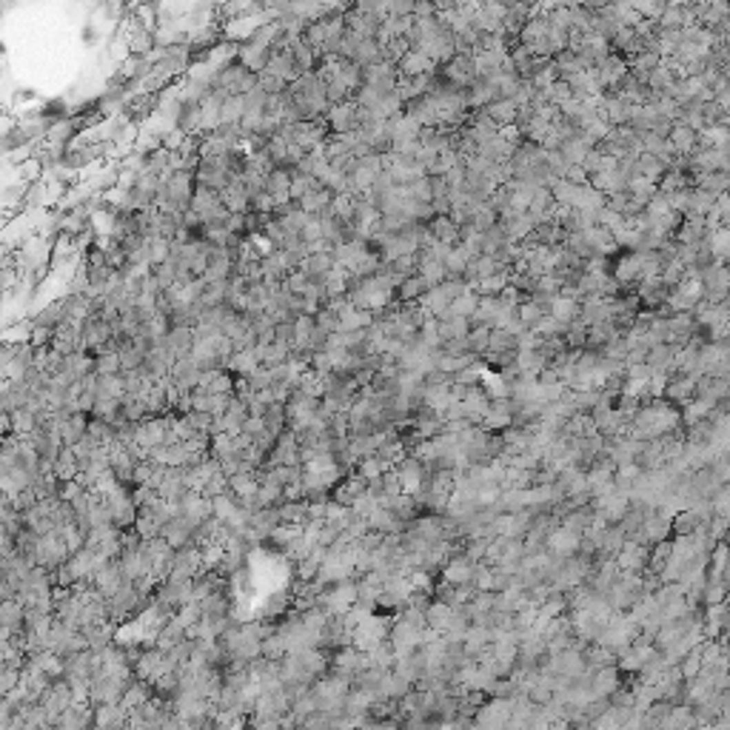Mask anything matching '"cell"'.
<instances>
[{
	"mask_svg": "<svg viewBox=\"0 0 730 730\" xmlns=\"http://www.w3.org/2000/svg\"><path fill=\"white\" fill-rule=\"evenodd\" d=\"M217 208H223L220 192H212V189H205V185H197L194 200H192V212H197L203 217V223H205V217H212Z\"/></svg>",
	"mask_w": 730,
	"mask_h": 730,
	"instance_id": "7",
	"label": "cell"
},
{
	"mask_svg": "<svg viewBox=\"0 0 730 730\" xmlns=\"http://www.w3.org/2000/svg\"><path fill=\"white\" fill-rule=\"evenodd\" d=\"M436 328H440V340H443V343H451V340H468V334H471V320L445 314V317L436 320Z\"/></svg>",
	"mask_w": 730,
	"mask_h": 730,
	"instance_id": "6",
	"label": "cell"
},
{
	"mask_svg": "<svg viewBox=\"0 0 730 730\" xmlns=\"http://www.w3.org/2000/svg\"><path fill=\"white\" fill-rule=\"evenodd\" d=\"M263 237L274 245V248H283V243H285V228L280 225V220H271L265 228H263Z\"/></svg>",
	"mask_w": 730,
	"mask_h": 730,
	"instance_id": "26",
	"label": "cell"
},
{
	"mask_svg": "<svg viewBox=\"0 0 730 730\" xmlns=\"http://www.w3.org/2000/svg\"><path fill=\"white\" fill-rule=\"evenodd\" d=\"M325 123H328V132H331V134H351V132H360L357 103L348 100V103H340V106H331Z\"/></svg>",
	"mask_w": 730,
	"mask_h": 730,
	"instance_id": "1",
	"label": "cell"
},
{
	"mask_svg": "<svg viewBox=\"0 0 730 730\" xmlns=\"http://www.w3.org/2000/svg\"><path fill=\"white\" fill-rule=\"evenodd\" d=\"M351 63H357L360 69H368V66L383 63V46L377 43V40H360L357 49H354Z\"/></svg>",
	"mask_w": 730,
	"mask_h": 730,
	"instance_id": "9",
	"label": "cell"
},
{
	"mask_svg": "<svg viewBox=\"0 0 730 730\" xmlns=\"http://www.w3.org/2000/svg\"><path fill=\"white\" fill-rule=\"evenodd\" d=\"M343 80L348 83V89L357 94L363 86H365V74H363V69L357 66V63H351V60H343Z\"/></svg>",
	"mask_w": 730,
	"mask_h": 730,
	"instance_id": "19",
	"label": "cell"
},
{
	"mask_svg": "<svg viewBox=\"0 0 730 730\" xmlns=\"http://www.w3.org/2000/svg\"><path fill=\"white\" fill-rule=\"evenodd\" d=\"M308 283H311V277L305 274L303 268H297V271H291V274L283 280V285L291 291V294H305V288H308Z\"/></svg>",
	"mask_w": 730,
	"mask_h": 730,
	"instance_id": "24",
	"label": "cell"
},
{
	"mask_svg": "<svg viewBox=\"0 0 730 730\" xmlns=\"http://www.w3.org/2000/svg\"><path fill=\"white\" fill-rule=\"evenodd\" d=\"M300 237H303L305 245L325 240V237H323V220H320V214H314V217L308 214V223H305V228H303V234H300Z\"/></svg>",
	"mask_w": 730,
	"mask_h": 730,
	"instance_id": "23",
	"label": "cell"
},
{
	"mask_svg": "<svg viewBox=\"0 0 730 730\" xmlns=\"http://www.w3.org/2000/svg\"><path fill=\"white\" fill-rule=\"evenodd\" d=\"M163 343L169 345V351L180 360V357H189V354H192V348L197 343V334H194L192 325H172L169 337H165Z\"/></svg>",
	"mask_w": 730,
	"mask_h": 730,
	"instance_id": "3",
	"label": "cell"
},
{
	"mask_svg": "<svg viewBox=\"0 0 730 730\" xmlns=\"http://www.w3.org/2000/svg\"><path fill=\"white\" fill-rule=\"evenodd\" d=\"M74 132V126H72V120L66 117V120H57V123H52L49 126V134H46V140L49 143H54V145H63V143H69V134Z\"/></svg>",
	"mask_w": 730,
	"mask_h": 730,
	"instance_id": "21",
	"label": "cell"
},
{
	"mask_svg": "<svg viewBox=\"0 0 730 730\" xmlns=\"http://www.w3.org/2000/svg\"><path fill=\"white\" fill-rule=\"evenodd\" d=\"M245 117V100L243 97H228L223 103V123L225 126H240V120Z\"/></svg>",
	"mask_w": 730,
	"mask_h": 730,
	"instance_id": "17",
	"label": "cell"
},
{
	"mask_svg": "<svg viewBox=\"0 0 730 730\" xmlns=\"http://www.w3.org/2000/svg\"><path fill=\"white\" fill-rule=\"evenodd\" d=\"M117 357H120V365H123V374L126 371H140L145 357L137 351L134 340H120V348H117Z\"/></svg>",
	"mask_w": 730,
	"mask_h": 730,
	"instance_id": "11",
	"label": "cell"
},
{
	"mask_svg": "<svg viewBox=\"0 0 730 730\" xmlns=\"http://www.w3.org/2000/svg\"><path fill=\"white\" fill-rule=\"evenodd\" d=\"M260 263H263V274H265V277L285 280V277L291 274V271H288V265H285V260H283V252H280V248H277L274 254H268L265 260H260ZM265 277H263V280H265Z\"/></svg>",
	"mask_w": 730,
	"mask_h": 730,
	"instance_id": "16",
	"label": "cell"
},
{
	"mask_svg": "<svg viewBox=\"0 0 730 730\" xmlns=\"http://www.w3.org/2000/svg\"><path fill=\"white\" fill-rule=\"evenodd\" d=\"M257 368H263V363L257 360L254 348H248V351H234L232 357H228V360L223 363V371H228V374H237L240 380L252 377V374H254Z\"/></svg>",
	"mask_w": 730,
	"mask_h": 730,
	"instance_id": "4",
	"label": "cell"
},
{
	"mask_svg": "<svg viewBox=\"0 0 730 730\" xmlns=\"http://www.w3.org/2000/svg\"><path fill=\"white\" fill-rule=\"evenodd\" d=\"M425 291H428L425 280H423L420 274H414V277H408V280H403V283H400V288H397V297H400L403 303H420V297L425 294Z\"/></svg>",
	"mask_w": 730,
	"mask_h": 730,
	"instance_id": "13",
	"label": "cell"
},
{
	"mask_svg": "<svg viewBox=\"0 0 730 730\" xmlns=\"http://www.w3.org/2000/svg\"><path fill=\"white\" fill-rule=\"evenodd\" d=\"M268 60H271V49L260 46V43H252V40H245L237 52V63H243L252 74H263L268 69Z\"/></svg>",
	"mask_w": 730,
	"mask_h": 730,
	"instance_id": "2",
	"label": "cell"
},
{
	"mask_svg": "<svg viewBox=\"0 0 730 730\" xmlns=\"http://www.w3.org/2000/svg\"><path fill=\"white\" fill-rule=\"evenodd\" d=\"M673 152H691L693 143H696V132L691 126H673L671 129V137H667Z\"/></svg>",
	"mask_w": 730,
	"mask_h": 730,
	"instance_id": "14",
	"label": "cell"
},
{
	"mask_svg": "<svg viewBox=\"0 0 730 730\" xmlns=\"http://www.w3.org/2000/svg\"><path fill=\"white\" fill-rule=\"evenodd\" d=\"M94 374H100V377H114V374H123L120 357H117V354H112V351L94 357Z\"/></svg>",
	"mask_w": 730,
	"mask_h": 730,
	"instance_id": "18",
	"label": "cell"
},
{
	"mask_svg": "<svg viewBox=\"0 0 730 730\" xmlns=\"http://www.w3.org/2000/svg\"><path fill=\"white\" fill-rule=\"evenodd\" d=\"M451 582H468L471 579V565H468V559H456L448 565V574H445Z\"/></svg>",
	"mask_w": 730,
	"mask_h": 730,
	"instance_id": "27",
	"label": "cell"
},
{
	"mask_svg": "<svg viewBox=\"0 0 730 730\" xmlns=\"http://www.w3.org/2000/svg\"><path fill=\"white\" fill-rule=\"evenodd\" d=\"M485 114L496 123L499 129H505V126H516L519 109H516V103H514V100H494L491 106L485 109Z\"/></svg>",
	"mask_w": 730,
	"mask_h": 730,
	"instance_id": "8",
	"label": "cell"
},
{
	"mask_svg": "<svg viewBox=\"0 0 730 730\" xmlns=\"http://www.w3.org/2000/svg\"><path fill=\"white\" fill-rule=\"evenodd\" d=\"M314 320H317V328H323L325 334H340V314H337V311H331V308L323 305Z\"/></svg>",
	"mask_w": 730,
	"mask_h": 730,
	"instance_id": "22",
	"label": "cell"
},
{
	"mask_svg": "<svg viewBox=\"0 0 730 730\" xmlns=\"http://www.w3.org/2000/svg\"><path fill=\"white\" fill-rule=\"evenodd\" d=\"M428 228L434 232L436 243H445V245H460V232L463 225H456L451 217H434L428 223Z\"/></svg>",
	"mask_w": 730,
	"mask_h": 730,
	"instance_id": "10",
	"label": "cell"
},
{
	"mask_svg": "<svg viewBox=\"0 0 730 730\" xmlns=\"http://www.w3.org/2000/svg\"><path fill=\"white\" fill-rule=\"evenodd\" d=\"M152 274L160 280V288L163 291H172L174 285H177V265L169 260V263H163V265H157V268H152Z\"/></svg>",
	"mask_w": 730,
	"mask_h": 730,
	"instance_id": "20",
	"label": "cell"
},
{
	"mask_svg": "<svg viewBox=\"0 0 730 730\" xmlns=\"http://www.w3.org/2000/svg\"><path fill=\"white\" fill-rule=\"evenodd\" d=\"M225 232H228V234H237V237L248 234V232H245V214H228V220H225Z\"/></svg>",
	"mask_w": 730,
	"mask_h": 730,
	"instance_id": "28",
	"label": "cell"
},
{
	"mask_svg": "<svg viewBox=\"0 0 730 730\" xmlns=\"http://www.w3.org/2000/svg\"><path fill=\"white\" fill-rule=\"evenodd\" d=\"M374 323H377V314H371V311H360L348 305L343 314H340V334H354V331H368Z\"/></svg>",
	"mask_w": 730,
	"mask_h": 730,
	"instance_id": "5",
	"label": "cell"
},
{
	"mask_svg": "<svg viewBox=\"0 0 730 730\" xmlns=\"http://www.w3.org/2000/svg\"><path fill=\"white\" fill-rule=\"evenodd\" d=\"M331 212H334V217L343 220V223H354V214H357V200H354L351 194H334Z\"/></svg>",
	"mask_w": 730,
	"mask_h": 730,
	"instance_id": "15",
	"label": "cell"
},
{
	"mask_svg": "<svg viewBox=\"0 0 730 730\" xmlns=\"http://www.w3.org/2000/svg\"><path fill=\"white\" fill-rule=\"evenodd\" d=\"M185 140H189V134H185L180 126H174L169 134L163 137V149L165 152H183V145H185Z\"/></svg>",
	"mask_w": 730,
	"mask_h": 730,
	"instance_id": "25",
	"label": "cell"
},
{
	"mask_svg": "<svg viewBox=\"0 0 730 730\" xmlns=\"http://www.w3.org/2000/svg\"><path fill=\"white\" fill-rule=\"evenodd\" d=\"M479 303H483V297H479V294H474V291H468V294L456 297V300L451 303L448 314H451V317H463V320H471V317L476 314V311H479Z\"/></svg>",
	"mask_w": 730,
	"mask_h": 730,
	"instance_id": "12",
	"label": "cell"
}]
</instances>
